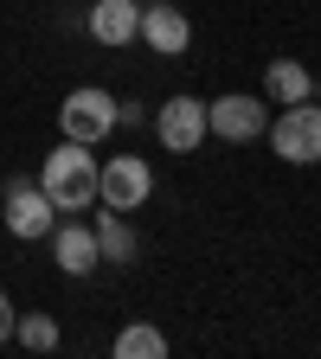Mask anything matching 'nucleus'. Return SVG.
Wrapping results in <instances>:
<instances>
[{
    "mask_svg": "<svg viewBox=\"0 0 321 359\" xmlns=\"http://www.w3.org/2000/svg\"><path fill=\"white\" fill-rule=\"evenodd\" d=\"M45 244H52V263L65 269V276H90V269L103 263V257H97V231H90V218H77V212L58 218Z\"/></svg>",
    "mask_w": 321,
    "mask_h": 359,
    "instance_id": "obj_9",
    "label": "nucleus"
},
{
    "mask_svg": "<svg viewBox=\"0 0 321 359\" xmlns=\"http://www.w3.org/2000/svg\"><path fill=\"white\" fill-rule=\"evenodd\" d=\"M90 231H97V257L103 263H135L142 257V238H135V224H129V212H116V205H103V212H90Z\"/></svg>",
    "mask_w": 321,
    "mask_h": 359,
    "instance_id": "obj_12",
    "label": "nucleus"
},
{
    "mask_svg": "<svg viewBox=\"0 0 321 359\" xmlns=\"http://www.w3.org/2000/svg\"><path fill=\"white\" fill-rule=\"evenodd\" d=\"M13 340H20L26 353H52L65 334H58V321H52V314H20V321H13Z\"/></svg>",
    "mask_w": 321,
    "mask_h": 359,
    "instance_id": "obj_14",
    "label": "nucleus"
},
{
    "mask_svg": "<svg viewBox=\"0 0 321 359\" xmlns=\"http://www.w3.org/2000/svg\"><path fill=\"white\" fill-rule=\"evenodd\" d=\"M13 321H20V308H13V295H7V289H0V346L13 340Z\"/></svg>",
    "mask_w": 321,
    "mask_h": 359,
    "instance_id": "obj_15",
    "label": "nucleus"
},
{
    "mask_svg": "<svg viewBox=\"0 0 321 359\" xmlns=\"http://www.w3.org/2000/svg\"><path fill=\"white\" fill-rule=\"evenodd\" d=\"M135 39H142L155 58H180L193 45V20L180 13V7H167V0H142V26H135Z\"/></svg>",
    "mask_w": 321,
    "mask_h": 359,
    "instance_id": "obj_8",
    "label": "nucleus"
},
{
    "mask_svg": "<svg viewBox=\"0 0 321 359\" xmlns=\"http://www.w3.org/2000/svg\"><path fill=\"white\" fill-rule=\"evenodd\" d=\"M116 359H167V334L148 327V321H135L116 334Z\"/></svg>",
    "mask_w": 321,
    "mask_h": 359,
    "instance_id": "obj_13",
    "label": "nucleus"
},
{
    "mask_svg": "<svg viewBox=\"0 0 321 359\" xmlns=\"http://www.w3.org/2000/svg\"><path fill=\"white\" fill-rule=\"evenodd\" d=\"M84 26H90V39H97V45L122 52V45H135V26H142V7H135V0H90Z\"/></svg>",
    "mask_w": 321,
    "mask_h": 359,
    "instance_id": "obj_10",
    "label": "nucleus"
},
{
    "mask_svg": "<svg viewBox=\"0 0 321 359\" xmlns=\"http://www.w3.org/2000/svg\"><path fill=\"white\" fill-rule=\"evenodd\" d=\"M58 135L65 142H84V148H97L116 135V97L103 83H77L71 97L58 103Z\"/></svg>",
    "mask_w": 321,
    "mask_h": 359,
    "instance_id": "obj_3",
    "label": "nucleus"
},
{
    "mask_svg": "<svg viewBox=\"0 0 321 359\" xmlns=\"http://www.w3.org/2000/svg\"><path fill=\"white\" fill-rule=\"evenodd\" d=\"M155 142L167 148V154H199L206 142H212V128H206V97H167L161 109H155Z\"/></svg>",
    "mask_w": 321,
    "mask_h": 359,
    "instance_id": "obj_7",
    "label": "nucleus"
},
{
    "mask_svg": "<svg viewBox=\"0 0 321 359\" xmlns=\"http://www.w3.org/2000/svg\"><path fill=\"white\" fill-rule=\"evenodd\" d=\"M206 128L218 135V142H232V148L263 142V128H270L263 90H257V97H251V90H225V97H212V103H206Z\"/></svg>",
    "mask_w": 321,
    "mask_h": 359,
    "instance_id": "obj_5",
    "label": "nucleus"
},
{
    "mask_svg": "<svg viewBox=\"0 0 321 359\" xmlns=\"http://www.w3.org/2000/svg\"><path fill=\"white\" fill-rule=\"evenodd\" d=\"M155 199V167L142 154H110L97 167V205H116V212H142Z\"/></svg>",
    "mask_w": 321,
    "mask_h": 359,
    "instance_id": "obj_6",
    "label": "nucleus"
},
{
    "mask_svg": "<svg viewBox=\"0 0 321 359\" xmlns=\"http://www.w3.org/2000/svg\"><path fill=\"white\" fill-rule=\"evenodd\" d=\"M97 167L103 161H90L84 142H58L52 154L39 161V193L52 199L58 212H90V205H97Z\"/></svg>",
    "mask_w": 321,
    "mask_h": 359,
    "instance_id": "obj_1",
    "label": "nucleus"
},
{
    "mask_svg": "<svg viewBox=\"0 0 321 359\" xmlns=\"http://www.w3.org/2000/svg\"><path fill=\"white\" fill-rule=\"evenodd\" d=\"M135 7H142V0H135Z\"/></svg>",
    "mask_w": 321,
    "mask_h": 359,
    "instance_id": "obj_17",
    "label": "nucleus"
},
{
    "mask_svg": "<svg viewBox=\"0 0 321 359\" xmlns=\"http://www.w3.org/2000/svg\"><path fill=\"white\" fill-rule=\"evenodd\" d=\"M315 103H321V71H315Z\"/></svg>",
    "mask_w": 321,
    "mask_h": 359,
    "instance_id": "obj_16",
    "label": "nucleus"
},
{
    "mask_svg": "<svg viewBox=\"0 0 321 359\" xmlns=\"http://www.w3.org/2000/svg\"><path fill=\"white\" fill-rule=\"evenodd\" d=\"M263 142L277 161L289 167H315L321 161V103H289V109H270V128H263Z\"/></svg>",
    "mask_w": 321,
    "mask_h": 359,
    "instance_id": "obj_2",
    "label": "nucleus"
},
{
    "mask_svg": "<svg viewBox=\"0 0 321 359\" xmlns=\"http://www.w3.org/2000/svg\"><path fill=\"white\" fill-rule=\"evenodd\" d=\"M0 224L20 238V244H39V238H52V224H58V205L39 193V180L13 173L7 180V193H0Z\"/></svg>",
    "mask_w": 321,
    "mask_h": 359,
    "instance_id": "obj_4",
    "label": "nucleus"
},
{
    "mask_svg": "<svg viewBox=\"0 0 321 359\" xmlns=\"http://www.w3.org/2000/svg\"><path fill=\"white\" fill-rule=\"evenodd\" d=\"M315 97V71L302 58H270L263 65V103L270 109H289V103H308Z\"/></svg>",
    "mask_w": 321,
    "mask_h": 359,
    "instance_id": "obj_11",
    "label": "nucleus"
}]
</instances>
